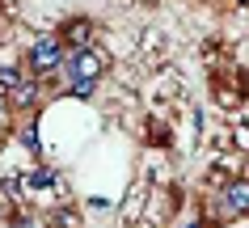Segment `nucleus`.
I'll use <instances>...</instances> for the list:
<instances>
[{"instance_id": "7ed1b4c3", "label": "nucleus", "mask_w": 249, "mask_h": 228, "mask_svg": "<svg viewBox=\"0 0 249 228\" xmlns=\"http://www.w3.org/2000/svg\"><path fill=\"white\" fill-rule=\"evenodd\" d=\"M224 207L232 215H249V177H232V182H224Z\"/></svg>"}, {"instance_id": "f257e3e1", "label": "nucleus", "mask_w": 249, "mask_h": 228, "mask_svg": "<svg viewBox=\"0 0 249 228\" xmlns=\"http://www.w3.org/2000/svg\"><path fill=\"white\" fill-rule=\"evenodd\" d=\"M106 72V55L93 51V47H80V51L64 55V76L68 81H97Z\"/></svg>"}, {"instance_id": "1a4fd4ad", "label": "nucleus", "mask_w": 249, "mask_h": 228, "mask_svg": "<svg viewBox=\"0 0 249 228\" xmlns=\"http://www.w3.org/2000/svg\"><path fill=\"white\" fill-rule=\"evenodd\" d=\"M21 144H26V148H30V152H38V131H34V127H30V131H26V135H21Z\"/></svg>"}, {"instance_id": "9d476101", "label": "nucleus", "mask_w": 249, "mask_h": 228, "mask_svg": "<svg viewBox=\"0 0 249 228\" xmlns=\"http://www.w3.org/2000/svg\"><path fill=\"white\" fill-rule=\"evenodd\" d=\"M13 228H38V224H34L30 215H17V220H13Z\"/></svg>"}, {"instance_id": "423d86ee", "label": "nucleus", "mask_w": 249, "mask_h": 228, "mask_svg": "<svg viewBox=\"0 0 249 228\" xmlns=\"http://www.w3.org/2000/svg\"><path fill=\"white\" fill-rule=\"evenodd\" d=\"M13 102H17V106H34V102H38V85H34V81H21L13 89Z\"/></svg>"}, {"instance_id": "6e6552de", "label": "nucleus", "mask_w": 249, "mask_h": 228, "mask_svg": "<svg viewBox=\"0 0 249 228\" xmlns=\"http://www.w3.org/2000/svg\"><path fill=\"white\" fill-rule=\"evenodd\" d=\"M21 81H26V76H21L17 68H0V85H4V89H17Z\"/></svg>"}, {"instance_id": "f8f14e48", "label": "nucleus", "mask_w": 249, "mask_h": 228, "mask_svg": "<svg viewBox=\"0 0 249 228\" xmlns=\"http://www.w3.org/2000/svg\"><path fill=\"white\" fill-rule=\"evenodd\" d=\"M236 4H249V0H236Z\"/></svg>"}, {"instance_id": "0eeeda50", "label": "nucleus", "mask_w": 249, "mask_h": 228, "mask_svg": "<svg viewBox=\"0 0 249 228\" xmlns=\"http://www.w3.org/2000/svg\"><path fill=\"white\" fill-rule=\"evenodd\" d=\"M93 89H97V81H68V93L72 97H93Z\"/></svg>"}, {"instance_id": "f03ea898", "label": "nucleus", "mask_w": 249, "mask_h": 228, "mask_svg": "<svg viewBox=\"0 0 249 228\" xmlns=\"http://www.w3.org/2000/svg\"><path fill=\"white\" fill-rule=\"evenodd\" d=\"M64 55H68L64 38H38L30 47V68H34L38 76H51V72L64 68Z\"/></svg>"}, {"instance_id": "9b49d317", "label": "nucleus", "mask_w": 249, "mask_h": 228, "mask_svg": "<svg viewBox=\"0 0 249 228\" xmlns=\"http://www.w3.org/2000/svg\"><path fill=\"white\" fill-rule=\"evenodd\" d=\"M186 228H203V220H195V224H186Z\"/></svg>"}, {"instance_id": "39448f33", "label": "nucleus", "mask_w": 249, "mask_h": 228, "mask_svg": "<svg viewBox=\"0 0 249 228\" xmlns=\"http://www.w3.org/2000/svg\"><path fill=\"white\" fill-rule=\"evenodd\" d=\"M55 182H59V174H55V169H47V165H38V169L30 174V186H34V190H51Z\"/></svg>"}, {"instance_id": "20e7f679", "label": "nucleus", "mask_w": 249, "mask_h": 228, "mask_svg": "<svg viewBox=\"0 0 249 228\" xmlns=\"http://www.w3.org/2000/svg\"><path fill=\"white\" fill-rule=\"evenodd\" d=\"M89 34H93V21H85V17H76V21H68V26L59 30V38H64L68 51H80V47H89Z\"/></svg>"}]
</instances>
